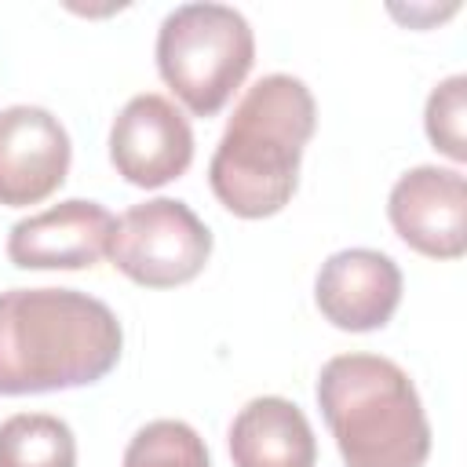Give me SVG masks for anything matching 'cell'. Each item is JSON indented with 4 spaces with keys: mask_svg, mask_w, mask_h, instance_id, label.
I'll list each match as a JSON object with an SVG mask.
<instances>
[{
    "mask_svg": "<svg viewBox=\"0 0 467 467\" xmlns=\"http://www.w3.org/2000/svg\"><path fill=\"white\" fill-rule=\"evenodd\" d=\"M117 314L77 288L0 292V394H47L99 383L120 361Z\"/></svg>",
    "mask_w": 467,
    "mask_h": 467,
    "instance_id": "1",
    "label": "cell"
},
{
    "mask_svg": "<svg viewBox=\"0 0 467 467\" xmlns=\"http://www.w3.org/2000/svg\"><path fill=\"white\" fill-rule=\"evenodd\" d=\"M314 128L317 102L299 77H259L234 106L208 161V182L219 204L241 219L277 215L299 186V161Z\"/></svg>",
    "mask_w": 467,
    "mask_h": 467,
    "instance_id": "2",
    "label": "cell"
},
{
    "mask_svg": "<svg viewBox=\"0 0 467 467\" xmlns=\"http://www.w3.org/2000/svg\"><path fill=\"white\" fill-rule=\"evenodd\" d=\"M317 405L347 467H423L431 423L409 372L379 354H336L321 365Z\"/></svg>",
    "mask_w": 467,
    "mask_h": 467,
    "instance_id": "3",
    "label": "cell"
},
{
    "mask_svg": "<svg viewBox=\"0 0 467 467\" xmlns=\"http://www.w3.org/2000/svg\"><path fill=\"white\" fill-rule=\"evenodd\" d=\"M255 62V33L230 4H179L157 29L161 80L193 117L219 113Z\"/></svg>",
    "mask_w": 467,
    "mask_h": 467,
    "instance_id": "4",
    "label": "cell"
},
{
    "mask_svg": "<svg viewBox=\"0 0 467 467\" xmlns=\"http://www.w3.org/2000/svg\"><path fill=\"white\" fill-rule=\"evenodd\" d=\"M212 255V230L175 197L131 204L109 237L113 266L142 288H175L193 281Z\"/></svg>",
    "mask_w": 467,
    "mask_h": 467,
    "instance_id": "5",
    "label": "cell"
},
{
    "mask_svg": "<svg viewBox=\"0 0 467 467\" xmlns=\"http://www.w3.org/2000/svg\"><path fill=\"white\" fill-rule=\"evenodd\" d=\"M109 161L131 186L153 190L179 179L193 161V128L186 113L157 95L142 91L124 102L109 128Z\"/></svg>",
    "mask_w": 467,
    "mask_h": 467,
    "instance_id": "6",
    "label": "cell"
},
{
    "mask_svg": "<svg viewBox=\"0 0 467 467\" xmlns=\"http://www.w3.org/2000/svg\"><path fill=\"white\" fill-rule=\"evenodd\" d=\"M394 234L431 259H460L467 252V182L456 168L416 164L387 197Z\"/></svg>",
    "mask_w": 467,
    "mask_h": 467,
    "instance_id": "7",
    "label": "cell"
},
{
    "mask_svg": "<svg viewBox=\"0 0 467 467\" xmlns=\"http://www.w3.org/2000/svg\"><path fill=\"white\" fill-rule=\"evenodd\" d=\"M69 131L44 106L0 109V204L26 208L47 201L69 171Z\"/></svg>",
    "mask_w": 467,
    "mask_h": 467,
    "instance_id": "8",
    "label": "cell"
},
{
    "mask_svg": "<svg viewBox=\"0 0 467 467\" xmlns=\"http://www.w3.org/2000/svg\"><path fill=\"white\" fill-rule=\"evenodd\" d=\"M117 219L99 201L69 197L29 219H18L7 234V259L22 270H84L109 255Z\"/></svg>",
    "mask_w": 467,
    "mask_h": 467,
    "instance_id": "9",
    "label": "cell"
},
{
    "mask_svg": "<svg viewBox=\"0 0 467 467\" xmlns=\"http://www.w3.org/2000/svg\"><path fill=\"white\" fill-rule=\"evenodd\" d=\"M314 303L343 332L383 328L401 303V270L376 248L332 252L314 277Z\"/></svg>",
    "mask_w": 467,
    "mask_h": 467,
    "instance_id": "10",
    "label": "cell"
},
{
    "mask_svg": "<svg viewBox=\"0 0 467 467\" xmlns=\"http://www.w3.org/2000/svg\"><path fill=\"white\" fill-rule=\"evenodd\" d=\"M234 467H314L317 441L303 409L288 398H252L230 423Z\"/></svg>",
    "mask_w": 467,
    "mask_h": 467,
    "instance_id": "11",
    "label": "cell"
},
{
    "mask_svg": "<svg viewBox=\"0 0 467 467\" xmlns=\"http://www.w3.org/2000/svg\"><path fill=\"white\" fill-rule=\"evenodd\" d=\"M0 467H77V438L51 412H15L0 423Z\"/></svg>",
    "mask_w": 467,
    "mask_h": 467,
    "instance_id": "12",
    "label": "cell"
},
{
    "mask_svg": "<svg viewBox=\"0 0 467 467\" xmlns=\"http://www.w3.org/2000/svg\"><path fill=\"white\" fill-rule=\"evenodd\" d=\"M120 467H212L204 438L182 420H153L139 427Z\"/></svg>",
    "mask_w": 467,
    "mask_h": 467,
    "instance_id": "13",
    "label": "cell"
},
{
    "mask_svg": "<svg viewBox=\"0 0 467 467\" xmlns=\"http://www.w3.org/2000/svg\"><path fill=\"white\" fill-rule=\"evenodd\" d=\"M463 117H467V77L463 73H452L441 84H434V91L427 95L423 128H427V139L434 142V150H441L456 164L467 161Z\"/></svg>",
    "mask_w": 467,
    "mask_h": 467,
    "instance_id": "14",
    "label": "cell"
}]
</instances>
